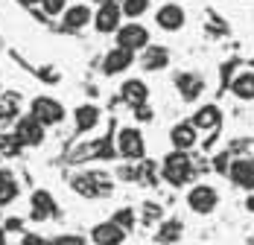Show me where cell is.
I'll return each instance as SVG.
<instances>
[{"instance_id": "obj_1", "label": "cell", "mask_w": 254, "mask_h": 245, "mask_svg": "<svg viewBox=\"0 0 254 245\" xmlns=\"http://www.w3.org/2000/svg\"><path fill=\"white\" fill-rule=\"evenodd\" d=\"M161 175H164V181H170L173 187H181V184H187L190 178H193V164H190V158H187V152H170L167 158H164V167H161Z\"/></svg>"}, {"instance_id": "obj_2", "label": "cell", "mask_w": 254, "mask_h": 245, "mask_svg": "<svg viewBox=\"0 0 254 245\" xmlns=\"http://www.w3.org/2000/svg\"><path fill=\"white\" fill-rule=\"evenodd\" d=\"M29 117H35L44 128L47 125H59L64 120V105L53 97H35L32 105H29Z\"/></svg>"}, {"instance_id": "obj_3", "label": "cell", "mask_w": 254, "mask_h": 245, "mask_svg": "<svg viewBox=\"0 0 254 245\" xmlns=\"http://www.w3.org/2000/svg\"><path fill=\"white\" fill-rule=\"evenodd\" d=\"M73 187L88 198H100V196L105 198V196H111V190H114L111 178L102 175V172H82L76 181H73Z\"/></svg>"}, {"instance_id": "obj_4", "label": "cell", "mask_w": 254, "mask_h": 245, "mask_svg": "<svg viewBox=\"0 0 254 245\" xmlns=\"http://www.w3.org/2000/svg\"><path fill=\"white\" fill-rule=\"evenodd\" d=\"M117 152L126 158V161H140L143 155H146V140H143V134L137 131V128H120L117 131Z\"/></svg>"}, {"instance_id": "obj_5", "label": "cell", "mask_w": 254, "mask_h": 245, "mask_svg": "<svg viewBox=\"0 0 254 245\" xmlns=\"http://www.w3.org/2000/svg\"><path fill=\"white\" fill-rule=\"evenodd\" d=\"M117 47L128 50V53H137V50L149 47V29L143 24H137V21H131V24H120L117 29Z\"/></svg>"}, {"instance_id": "obj_6", "label": "cell", "mask_w": 254, "mask_h": 245, "mask_svg": "<svg viewBox=\"0 0 254 245\" xmlns=\"http://www.w3.org/2000/svg\"><path fill=\"white\" fill-rule=\"evenodd\" d=\"M15 143L18 146H26V149H35L44 143V125L35 120V117H21L15 122Z\"/></svg>"}, {"instance_id": "obj_7", "label": "cell", "mask_w": 254, "mask_h": 245, "mask_svg": "<svg viewBox=\"0 0 254 245\" xmlns=\"http://www.w3.org/2000/svg\"><path fill=\"white\" fill-rule=\"evenodd\" d=\"M216 204H219V193H216L210 184H196V187L187 193V207L196 210V213H202V216L213 213Z\"/></svg>"}, {"instance_id": "obj_8", "label": "cell", "mask_w": 254, "mask_h": 245, "mask_svg": "<svg viewBox=\"0 0 254 245\" xmlns=\"http://www.w3.org/2000/svg\"><path fill=\"white\" fill-rule=\"evenodd\" d=\"M94 26L97 32H117L120 24H123V12H120V3H100V9L94 12Z\"/></svg>"}, {"instance_id": "obj_9", "label": "cell", "mask_w": 254, "mask_h": 245, "mask_svg": "<svg viewBox=\"0 0 254 245\" xmlns=\"http://www.w3.org/2000/svg\"><path fill=\"white\" fill-rule=\"evenodd\" d=\"M131 61H134V53H128V50H123V47H114L102 56V73L105 76H120L131 67Z\"/></svg>"}, {"instance_id": "obj_10", "label": "cell", "mask_w": 254, "mask_h": 245, "mask_svg": "<svg viewBox=\"0 0 254 245\" xmlns=\"http://www.w3.org/2000/svg\"><path fill=\"white\" fill-rule=\"evenodd\" d=\"M228 175L234 187L240 190H254V158H237L228 164Z\"/></svg>"}, {"instance_id": "obj_11", "label": "cell", "mask_w": 254, "mask_h": 245, "mask_svg": "<svg viewBox=\"0 0 254 245\" xmlns=\"http://www.w3.org/2000/svg\"><path fill=\"white\" fill-rule=\"evenodd\" d=\"M187 21V15H184V9L178 6V3H164L158 12H155V24L161 26L164 32H178L181 26Z\"/></svg>"}, {"instance_id": "obj_12", "label": "cell", "mask_w": 254, "mask_h": 245, "mask_svg": "<svg viewBox=\"0 0 254 245\" xmlns=\"http://www.w3.org/2000/svg\"><path fill=\"white\" fill-rule=\"evenodd\" d=\"M91 240H94V245H123L126 231L117 222H100V225H94Z\"/></svg>"}, {"instance_id": "obj_13", "label": "cell", "mask_w": 254, "mask_h": 245, "mask_svg": "<svg viewBox=\"0 0 254 245\" xmlns=\"http://www.w3.org/2000/svg\"><path fill=\"white\" fill-rule=\"evenodd\" d=\"M190 122L196 125V131H213L222 125V111H219V105H202V108H196Z\"/></svg>"}, {"instance_id": "obj_14", "label": "cell", "mask_w": 254, "mask_h": 245, "mask_svg": "<svg viewBox=\"0 0 254 245\" xmlns=\"http://www.w3.org/2000/svg\"><path fill=\"white\" fill-rule=\"evenodd\" d=\"M176 88H178V94H181V99L196 102V99L202 97V91H204V79L196 76V73H178L176 76Z\"/></svg>"}, {"instance_id": "obj_15", "label": "cell", "mask_w": 254, "mask_h": 245, "mask_svg": "<svg viewBox=\"0 0 254 245\" xmlns=\"http://www.w3.org/2000/svg\"><path fill=\"white\" fill-rule=\"evenodd\" d=\"M120 97H123V102H128L131 108H134V105H143V102H149V85H146L143 79H126L123 88H120Z\"/></svg>"}, {"instance_id": "obj_16", "label": "cell", "mask_w": 254, "mask_h": 245, "mask_svg": "<svg viewBox=\"0 0 254 245\" xmlns=\"http://www.w3.org/2000/svg\"><path fill=\"white\" fill-rule=\"evenodd\" d=\"M196 137H199V131H196V125L193 122H176L173 125V131H170V140H173V146L178 152H187V149L196 146Z\"/></svg>"}, {"instance_id": "obj_17", "label": "cell", "mask_w": 254, "mask_h": 245, "mask_svg": "<svg viewBox=\"0 0 254 245\" xmlns=\"http://www.w3.org/2000/svg\"><path fill=\"white\" fill-rule=\"evenodd\" d=\"M140 64H143V70H164L167 64H170V50L167 47H158V44H149V47H143V56H140Z\"/></svg>"}, {"instance_id": "obj_18", "label": "cell", "mask_w": 254, "mask_h": 245, "mask_svg": "<svg viewBox=\"0 0 254 245\" xmlns=\"http://www.w3.org/2000/svg\"><path fill=\"white\" fill-rule=\"evenodd\" d=\"M91 18H94L91 6H85V3L67 6V9H64V29H70V32H76V29H85V26L91 24Z\"/></svg>"}, {"instance_id": "obj_19", "label": "cell", "mask_w": 254, "mask_h": 245, "mask_svg": "<svg viewBox=\"0 0 254 245\" xmlns=\"http://www.w3.org/2000/svg\"><path fill=\"white\" fill-rule=\"evenodd\" d=\"M102 120L100 108L97 105H91V102H85V105H79L76 111H73V122H76L79 131H91V128H97V122Z\"/></svg>"}, {"instance_id": "obj_20", "label": "cell", "mask_w": 254, "mask_h": 245, "mask_svg": "<svg viewBox=\"0 0 254 245\" xmlns=\"http://www.w3.org/2000/svg\"><path fill=\"white\" fill-rule=\"evenodd\" d=\"M231 94L237 99H254V70H240L231 79Z\"/></svg>"}, {"instance_id": "obj_21", "label": "cell", "mask_w": 254, "mask_h": 245, "mask_svg": "<svg viewBox=\"0 0 254 245\" xmlns=\"http://www.w3.org/2000/svg\"><path fill=\"white\" fill-rule=\"evenodd\" d=\"M32 213H35V219H47L50 213H56V201L44 190L32 193Z\"/></svg>"}, {"instance_id": "obj_22", "label": "cell", "mask_w": 254, "mask_h": 245, "mask_svg": "<svg viewBox=\"0 0 254 245\" xmlns=\"http://www.w3.org/2000/svg\"><path fill=\"white\" fill-rule=\"evenodd\" d=\"M120 12L128 21H137V18H143L149 12V0H120Z\"/></svg>"}, {"instance_id": "obj_23", "label": "cell", "mask_w": 254, "mask_h": 245, "mask_svg": "<svg viewBox=\"0 0 254 245\" xmlns=\"http://www.w3.org/2000/svg\"><path fill=\"white\" fill-rule=\"evenodd\" d=\"M18 196V181H15V175L12 172H0V204H6V201H12V198Z\"/></svg>"}, {"instance_id": "obj_24", "label": "cell", "mask_w": 254, "mask_h": 245, "mask_svg": "<svg viewBox=\"0 0 254 245\" xmlns=\"http://www.w3.org/2000/svg\"><path fill=\"white\" fill-rule=\"evenodd\" d=\"M181 237V222H164V228L158 231V243H176Z\"/></svg>"}, {"instance_id": "obj_25", "label": "cell", "mask_w": 254, "mask_h": 245, "mask_svg": "<svg viewBox=\"0 0 254 245\" xmlns=\"http://www.w3.org/2000/svg\"><path fill=\"white\" fill-rule=\"evenodd\" d=\"M131 216H134V213H131V210H128V207H120V210H117V213H114V219H111V222H117V225H120V228H123V231H128V228H131V225H134V219H131Z\"/></svg>"}, {"instance_id": "obj_26", "label": "cell", "mask_w": 254, "mask_h": 245, "mask_svg": "<svg viewBox=\"0 0 254 245\" xmlns=\"http://www.w3.org/2000/svg\"><path fill=\"white\" fill-rule=\"evenodd\" d=\"M41 6H44L47 15H59V12L67 9V0H41Z\"/></svg>"}, {"instance_id": "obj_27", "label": "cell", "mask_w": 254, "mask_h": 245, "mask_svg": "<svg viewBox=\"0 0 254 245\" xmlns=\"http://www.w3.org/2000/svg\"><path fill=\"white\" fill-rule=\"evenodd\" d=\"M134 117H137V120H152L155 114H152V108H149V102H143V105H134Z\"/></svg>"}, {"instance_id": "obj_28", "label": "cell", "mask_w": 254, "mask_h": 245, "mask_svg": "<svg viewBox=\"0 0 254 245\" xmlns=\"http://www.w3.org/2000/svg\"><path fill=\"white\" fill-rule=\"evenodd\" d=\"M158 216H161V207H158V204H146V207H143V219L146 222H155Z\"/></svg>"}, {"instance_id": "obj_29", "label": "cell", "mask_w": 254, "mask_h": 245, "mask_svg": "<svg viewBox=\"0 0 254 245\" xmlns=\"http://www.w3.org/2000/svg\"><path fill=\"white\" fill-rule=\"evenodd\" d=\"M53 245H82V240L79 237H59Z\"/></svg>"}, {"instance_id": "obj_30", "label": "cell", "mask_w": 254, "mask_h": 245, "mask_svg": "<svg viewBox=\"0 0 254 245\" xmlns=\"http://www.w3.org/2000/svg\"><path fill=\"white\" fill-rule=\"evenodd\" d=\"M97 3H120V0H97Z\"/></svg>"}, {"instance_id": "obj_31", "label": "cell", "mask_w": 254, "mask_h": 245, "mask_svg": "<svg viewBox=\"0 0 254 245\" xmlns=\"http://www.w3.org/2000/svg\"><path fill=\"white\" fill-rule=\"evenodd\" d=\"M3 243H6V240H3V231H0V245H3Z\"/></svg>"}, {"instance_id": "obj_32", "label": "cell", "mask_w": 254, "mask_h": 245, "mask_svg": "<svg viewBox=\"0 0 254 245\" xmlns=\"http://www.w3.org/2000/svg\"><path fill=\"white\" fill-rule=\"evenodd\" d=\"M167 3H178V0H167Z\"/></svg>"}, {"instance_id": "obj_33", "label": "cell", "mask_w": 254, "mask_h": 245, "mask_svg": "<svg viewBox=\"0 0 254 245\" xmlns=\"http://www.w3.org/2000/svg\"><path fill=\"white\" fill-rule=\"evenodd\" d=\"M252 64H254V61H252Z\"/></svg>"}]
</instances>
